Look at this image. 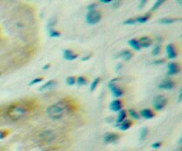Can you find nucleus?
Wrapping results in <instances>:
<instances>
[{"mask_svg":"<svg viewBox=\"0 0 182 151\" xmlns=\"http://www.w3.org/2000/svg\"><path fill=\"white\" fill-rule=\"evenodd\" d=\"M76 109V103L71 99L65 98L59 102L49 106L46 109V114L51 119L59 120L64 116L75 112Z\"/></svg>","mask_w":182,"mask_h":151,"instance_id":"obj_1","label":"nucleus"},{"mask_svg":"<svg viewBox=\"0 0 182 151\" xmlns=\"http://www.w3.org/2000/svg\"><path fill=\"white\" fill-rule=\"evenodd\" d=\"M31 109L29 103H13L7 109V116L11 119L17 121L24 117L28 112Z\"/></svg>","mask_w":182,"mask_h":151,"instance_id":"obj_2","label":"nucleus"},{"mask_svg":"<svg viewBox=\"0 0 182 151\" xmlns=\"http://www.w3.org/2000/svg\"><path fill=\"white\" fill-rule=\"evenodd\" d=\"M101 20V13L97 10L88 11L85 15V20L90 25H95Z\"/></svg>","mask_w":182,"mask_h":151,"instance_id":"obj_3","label":"nucleus"},{"mask_svg":"<svg viewBox=\"0 0 182 151\" xmlns=\"http://www.w3.org/2000/svg\"><path fill=\"white\" fill-rule=\"evenodd\" d=\"M167 99L164 95H157L153 101V107L156 111H160L166 106Z\"/></svg>","mask_w":182,"mask_h":151,"instance_id":"obj_4","label":"nucleus"},{"mask_svg":"<svg viewBox=\"0 0 182 151\" xmlns=\"http://www.w3.org/2000/svg\"><path fill=\"white\" fill-rule=\"evenodd\" d=\"M117 80H118V78H115V79L111 80L109 83V90L111 91L113 96L116 97V98H119V97H121L122 95L124 94V91H123L121 88H119V87H117V86L116 85V83H115V82L117 81Z\"/></svg>","mask_w":182,"mask_h":151,"instance_id":"obj_5","label":"nucleus"},{"mask_svg":"<svg viewBox=\"0 0 182 151\" xmlns=\"http://www.w3.org/2000/svg\"><path fill=\"white\" fill-rule=\"evenodd\" d=\"M55 135L54 133L51 131H46V132H43L40 134V142L42 143H45V144H48L50 142H52L54 140Z\"/></svg>","mask_w":182,"mask_h":151,"instance_id":"obj_6","label":"nucleus"},{"mask_svg":"<svg viewBox=\"0 0 182 151\" xmlns=\"http://www.w3.org/2000/svg\"><path fill=\"white\" fill-rule=\"evenodd\" d=\"M168 71H167V74L169 76L175 75V74H178L180 71V66L179 65V63L177 62H170L168 64Z\"/></svg>","mask_w":182,"mask_h":151,"instance_id":"obj_7","label":"nucleus"},{"mask_svg":"<svg viewBox=\"0 0 182 151\" xmlns=\"http://www.w3.org/2000/svg\"><path fill=\"white\" fill-rule=\"evenodd\" d=\"M166 53H167V56L170 60H173V59H175L176 57L178 56L177 49L175 47V46L173 45V44L167 45V46H166Z\"/></svg>","mask_w":182,"mask_h":151,"instance_id":"obj_8","label":"nucleus"},{"mask_svg":"<svg viewBox=\"0 0 182 151\" xmlns=\"http://www.w3.org/2000/svg\"><path fill=\"white\" fill-rule=\"evenodd\" d=\"M174 86H175L174 81L171 80V79H165L158 85V88L162 89V90H172L174 88Z\"/></svg>","mask_w":182,"mask_h":151,"instance_id":"obj_9","label":"nucleus"},{"mask_svg":"<svg viewBox=\"0 0 182 151\" xmlns=\"http://www.w3.org/2000/svg\"><path fill=\"white\" fill-rule=\"evenodd\" d=\"M123 108V102L121 100H115L109 104V109L114 112H119Z\"/></svg>","mask_w":182,"mask_h":151,"instance_id":"obj_10","label":"nucleus"},{"mask_svg":"<svg viewBox=\"0 0 182 151\" xmlns=\"http://www.w3.org/2000/svg\"><path fill=\"white\" fill-rule=\"evenodd\" d=\"M103 139H104V142L106 143H113V142H116L118 140L119 135L117 133H115V132H108L104 135Z\"/></svg>","mask_w":182,"mask_h":151,"instance_id":"obj_11","label":"nucleus"},{"mask_svg":"<svg viewBox=\"0 0 182 151\" xmlns=\"http://www.w3.org/2000/svg\"><path fill=\"white\" fill-rule=\"evenodd\" d=\"M138 42H139V45L140 48L149 47V46L153 44V40L149 38V37H147V36L139 38V39L138 40Z\"/></svg>","mask_w":182,"mask_h":151,"instance_id":"obj_12","label":"nucleus"},{"mask_svg":"<svg viewBox=\"0 0 182 151\" xmlns=\"http://www.w3.org/2000/svg\"><path fill=\"white\" fill-rule=\"evenodd\" d=\"M78 57V54L74 53L72 50L66 49L63 52V58L66 61H74Z\"/></svg>","mask_w":182,"mask_h":151,"instance_id":"obj_13","label":"nucleus"},{"mask_svg":"<svg viewBox=\"0 0 182 151\" xmlns=\"http://www.w3.org/2000/svg\"><path fill=\"white\" fill-rule=\"evenodd\" d=\"M140 116L145 119H151L155 116V114L153 110H151L149 109H145L140 111Z\"/></svg>","mask_w":182,"mask_h":151,"instance_id":"obj_14","label":"nucleus"},{"mask_svg":"<svg viewBox=\"0 0 182 151\" xmlns=\"http://www.w3.org/2000/svg\"><path fill=\"white\" fill-rule=\"evenodd\" d=\"M117 57L123 59L125 61H130L132 58V53L131 51H129V50H124V51H122L119 53V55Z\"/></svg>","mask_w":182,"mask_h":151,"instance_id":"obj_15","label":"nucleus"},{"mask_svg":"<svg viewBox=\"0 0 182 151\" xmlns=\"http://www.w3.org/2000/svg\"><path fill=\"white\" fill-rule=\"evenodd\" d=\"M132 125V122L129 119H125L124 121H123L121 123L117 124V126H118L119 129L121 131H127L129 128H131Z\"/></svg>","mask_w":182,"mask_h":151,"instance_id":"obj_16","label":"nucleus"},{"mask_svg":"<svg viewBox=\"0 0 182 151\" xmlns=\"http://www.w3.org/2000/svg\"><path fill=\"white\" fill-rule=\"evenodd\" d=\"M126 116H127L126 111L124 110V109H121L118 112V116H117V124L121 123L123 121H124L125 118H126Z\"/></svg>","mask_w":182,"mask_h":151,"instance_id":"obj_17","label":"nucleus"},{"mask_svg":"<svg viewBox=\"0 0 182 151\" xmlns=\"http://www.w3.org/2000/svg\"><path fill=\"white\" fill-rule=\"evenodd\" d=\"M128 44H129V46L131 47H132V49H134L135 51H139L141 49L140 46H139V42H138L137 39H131V40H129L128 41Z\"/></svg>","mask_w":182,"mask_h":151,"instance_id":"obj_18","label":"nucleus"},{"mask_svg":"<svg viewBox=\"0 0 182 151\" xmlns=\"http://www.w3.org/2000/svg\"><path fill=\"white\" fill-rule=\"evenodd\" d=\"M180 20V19H176V18H163V19L159 20V23H162V24H173L176 21H179Z\"/></svg>","mask_w":182,"mask_h":151,"instance_id":"obj_19","label":"nucleus"},{"mask_svg":"<svg viewBox=\"0 0 182 151\" xmlns=\"http://www.w3.org/2000/svg\"><path fill=\"white\" fill-rule=\"evenodd\" d=\"M151 17V13H146L143 16H140V17H137L135 18L136 22H139V23H145L146 21H147L149 18Z\"/></svg>","mask_w":182,"mask_h":151,"instance_id":"obj_20","label":"nucleus"},{"mask_svg":"<svg viewBox=\"0 0 182 151\" xmlns=\"http://www.w3.org/2000/svg\"><path fill=\"white\" fill-rule=\"evenodd\" d=\"M54 85H55L54 80H49L47 83L44 84V85H42V86L39 88V91H45V90H47V89H50V88H52V87H53Z\"/></svg>","mask_w":182,"mask_h":151,"instance_id":"obj_21","label":"nucleus"},{"mask_svg":"<svg viewBox=\"0 0 182 151\" xmlns=\"http://www.w3.org/2000/svg\"><path fill=\"white\" fill-rule=\"evenodd\" d=\"M76 83L79 85H84L88 83V80H87V78H86L85 76H78V77L76 78Z\"/></svg>","mask_w":182,"mask_h":151,"instance_id":"obj_22","label":"nucleus"},{"mask_svg":"<svg viewBox=\"0 0 182 151\" xmlns=\"http://www.w3.org/2000/svg\"><path fill=\"white\" fill-rule=\"evenodd\" d=\"M100 82V77H97V78H95L92 82L91 83V92H93L95 89H96V87L98 86L99 85V83Z\"/></svg>","mask_w":182,"mask_h":151,"instance_id":"obj_23","label":"nucleus"},{"mask_svg":"<svg viewBox=\"0 0 182 151\" xmlns=\"http://www.w3.org/2000/svg\"><path fill=\"white\" fill-rule=\"evenodd\" d=\"M49 36L51 38H59L61 36V32L55 29H49Z\"/></svg>","mask_w":182,"mask_h":151,"instance_id":"obj_24","label":"nucleus"},{"mask_svg":"<svg viewBox=\"0 0 182 151\" xmlns=\"http://www.w3.org/2000/svg\"><path fill=\"white\" fill-rule=\"evenodd\" d=\"M164 3V0H158V1H156L155 4H154V6L151 7V9H150V12H153V11H155V10L157 9L158 7H160Z\"/></svg>","mask_w":182,"mask_h":151,"instance_id":"obj_25","label":"nucleus"},{"mask_svg":"<svg viewBox=\"0 0 182 151\" xmlns=\"http://www.w3.org/2000/svg\"><path fill=\"white\" fill-rule=\"evenodd\" d=\"M147 132H148V130H147V128H146V127L141 129V131L139 132V140H140V141H143L146 137H147Z\"/></svg>","mask_w":182,"mask_h":151,"instance_id":"obj_26","label":"nucleus"},{"mask_svg":"<svg viewBox=\"0 0 182 151\" xmlns=\"http://www.w3.org/2000/svg\"><path fill=\"white\" fill-rule=\"evenodd\" d=\"M128 113H129L131 117H132L134 119H139V114L137 113V111H135L134 109H129Z\"/></svg>","mask_w":182,"mask_h":151,"instance_id":"obj_27","label":"nucleus"},{"mask_svg":"<svg viewBox=\"0 0 182 151\" xmlns=\"http://www.w3.org/2000/svg\"><path fill=\"white\" fill-rule=\"evenodd\" d=\"M76 82V79L75 76H69L66 78V83L69 85H74Z\"/></svg>","mask_w":182,"mask_h":151,"instance_id":"obj_28","label":"nucleus"},{"mask_svg":"<svg viewBox=\"0 0 182 151\" xmlns=\"http://www.w3.org/2000/svg\"><path fill=\"white\" fill-rule=\"evenodd\" d=\"M160 52H161V46H155V47L153 48V50H152V54L154 56H156V55H158L160 53Z\"/></svg>","mask_w":182,"mask_h":151,"instance_id":"obj_29","label":"nucleus"},{"mask_svg":"<svg viewBox=\"0 0 182 151\" xmlns=\"http://www.w3.org/2000/svg\"><path fill=\"white\" fill-rule=\"evenodd\" d=\"M43 80H44V78H43V77H37V78H35V79L31 80V81H30V83H29L28 85H36V84H38V83H41Z\"/></svg>","mask_w":182,"mask_h":151,"instance_id":"obj_30","label":"nucleus"},{"mask_svg":"<svg viewBox=\"0 0 182 151\" xmlns=\"http://www.w3.org/2000/svg\"><path fill=\"white\" fill-rule=\"evenodd\" d=\"M135 22H136V20L134 18H129L126 20H124L123 22V24H124V25H133Z\"/></svg>","mask_w":182,"mask_h":151,"instance_id":"obj_31","label":"nucleus"},{"mask_svg":"<svg viewBox=\"0 0 182 151\" xmlns=\"http://www.w3.org/2000/svg\"><path fill=\"white\" fill-rule=\"evenodd\" d=\"M98 6V4H96V3H93V4H91L90 6H87V9L89 10V11H92V10H96V7Z\"/></svg>","mask_w":182,"mask_h":151,"instance_id":"obj_32","label":"nucleus"},{"mask_svg":"<svg viewBox=\"0 0 182 151\" xmlns=\"http://www.w3.org/2000/svg\"><path fill=\"white\" fill-rule=\"evenodd\" d=\"M120 1H115V2H112V8H114V9H116V8H117L119 6H120Z\"/></svg>","mask_w":182,"mask_h":151,"instance_id":"obj_33","label":"nucleus"},{"mask_svg":"<svg viewBox=\"0 0 182 151\" xmlns=\"http://www.w3.org/2000/svg\"><path fill=\"white\" fill-rule=\"evenodd\" d=\"M161 146H162V143L161 142H155V143L152 144V148H154V149H158Z\"/></svg>","mask_w":182,"mask_h":151,"instance_id":"obj_34","label":"nucleus"},{"mask_svg":"<svg viewBox=\"0 0 182 151\" xmlns=\"http://www.w3.org/2000/svg\"><path fill=\"white\" fill-rule=\"evenodd\" d=\"M7 131H2V132H0V139H3V138H5L6 135H7Z\"/></svg>","mask_w":182,"mask_h":151,"instance_id":"obj_35","label":"nucleus"},{"mask_svg":"<svg viewBox=\"0 0 182 151\" xmlns=\"http://www.w3.org/2000/svg\"><path fill=\"white\" fill-rule=\"evenodd\" d=\"M145 4H147V1H146V0H142V1H140V2H139V9L143 8V7H144V6H145Z\"/></svg>","mask_w":182,"mask_h":151,"instance_id":"obj_36","label":"nucleus"},{"mask_svg":"<svg viewBox=\"0 0 182 151\" xmlns=\"http://www.w3.org/2000/svg\"><path fill=\"white\" fill-rule=\"evenodd\" d=\"M163 63H164V59H162V60H157V61H154V64H155V65H159V64H163Z\"/></svg>","mask_w":182,"mask_h":151,"instance_id":"obj_37","label":"nucleus"},{"mask_svg":"<svg viewBox=\"0 0 182 151\" xmlns=\"http://www.w3.org/2000/svg\"><path fill=\"white\" fill-rule=\"evenodd\" d=\"M91 57V54H88V55H86V56L83 57L82 61H88Z\"/></svg>","mask_w":182,"mask_h":151,"instance_id":"obj_38","label":"nucleus"},{"mask_svg":"<svg viewBox=\"0 0 182 151\" xmlns=\"http://www.w3.org/2000/svg\"><path fill=\"white\" fill-rule=\"evenodd\" d=\"M100 3H102V4H110V3H112V1L111 0H100Z\"/></svg>","mask_w":182,"mask_h":151,"instance_id":"obj_39","label":"nucleus"},{"mask_svg":"<svg viewBox=\"0 0 182 151\" xmlns=\"http://www.w3.org/2000/svg\"><path fill=\"white\" fill-rule=\"evenodd\" d=\"M50 67H51L50 64H46V65H44V67H43V69H44V70H46V69H48Z\"/></svg>","mask_w":182,"mask_h":151,"instance_id":"obj_40","label":"nucleus"},{"mask_svg":"<svg viewBox=\"0 0 182 151\" xmlns=\"http://www.w3.org/2000/svg\"><path fill=\"white\" fill-rule=\"evenodd\" d=\"M181 91H180V94H179V98H178V101H181Z\"/></svg>","mask_w":182,"mask_h":151,"instance_id":"obj_41","label":"nucleus"},{"mask_svg":"<svg viewBox=\"0 0 182 151\" xmlns=\"http://www.w3.org/2000/svg\"><path fill=\"white\" fill-rule=\"evenodd\" d=\"M121 67H122V64H121V63H118V64L117 65V69H120Z\"/></svg>","mask_w":182,"mask_h":151,"instance_id":"obj_42","label":"nucleus"}]
</instances>
